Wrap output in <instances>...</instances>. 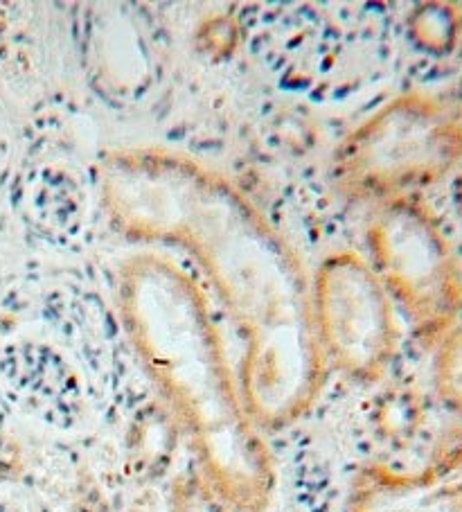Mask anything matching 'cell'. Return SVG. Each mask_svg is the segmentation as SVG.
<instances>
[{"label": "cell", "instance_id": "obj_1", "mask_svg": "<svg viewBox=\"0 0 462 512\" xmlns=\"http://www.w3.org/2000/svg\"><path fill=\"white\" fill-rule=\"evenodd\" d=\"M100 197L118 231L181 246L212 280L244 334L239 388L255 425L307 413L327 377L312 280L262 210L224 174L154 147L106 156Z\"/></svg>", "mask_w": 462, "mask_h": 512}, {"label": "cell", "instance_id": "obj_2", "mask_svg": "<svg viewBox=\"0 0 462 512\" xmlns=\"http://www.w3.org/2000/svg\"><path fill=\"white\" fill-rule=\"evenodd\" d=\"M133 352L197 456L201 481L235 512L269 508L275 470L228 364L210 305L179 264L136 253L118 280Z\"/></svg>", "mask_w": 462, "mask_h": 512}, {"label": "cell", "instance_id": "obj_3", "mask_svg": "<svg viewBox=\"0 0 462 512\" xmlns=\"http://www.w3.org/2000/svg\"><path fill=\"white\" fill-rule=\"evenodd\" d=\"M462 163V111L431 95L395 97L336 147L332 181L352 199L390 201Z\"/></svg>", "mask_w": 462, "mask_h": 512}, {"label": "cell", "instance_id": "obj_4", "mask_svg": "<svg viewBox=\"0 0 462 512\" xmlns=\"http://www.w3.org/2000/svg\"><path fill=\"white\" fill-rule=\"evenodd\" d=\"M368 244L388 296L417 332L442 339L462 312V271L435 217L413 197L384 201L368 226Z\"/></svg>", "mask_w": 462, "mask_h": 512}, {"label": "cell", "instance_id": "obj_5", "mask_svg": "<svg viewBox=\"0 0 462 512\" xmlns=\"http://www.w3.org/2000/svg\"><path fill=\"white\" fill-rule=\"evenodd\" d=\"M312 310L327 366L377 379L393 359L397 325L388 291L354 253L330 255L312 280Z\"/></svg>", "mask_w": 462, "mask_h": 512}, {"label": "cell", "instance_id": "obj_6", "mask_svg": "<svg viewBox=\"0 0 462 512\" xmlns=\"http://www.w3.org/2000/svg\"><path fill=\"white\" fill-rule=\"evenodd\" d=\"M350 512H462V434L449 436L417 472L370 465L354 479Z\"/></svg>", "mask_w": 462, "mask_h": 512}, {"label": "cell", "instance_id": "obj_7", "mask_svg": "<svg viewBox=\"0 0 462 512\" xmlns=\"http://www.w3.org/2000/svg\"><path fill=\"white\" fill-rule=\"evenodd\" d=\"M435 388L440 400L462 418V325H453L440 339L435 357Z\"/></svg>", "mask_w": 462, "mask_h": 512}, {"label": "cell", "instance_id": "obj_8", "mask_svg": "<svg viewBox=\"0 0 462 512\" xmlns=\"http://www.w3.org/2000/svg\"><path fill=\"white\" fill-rule=\"evenodd\" d=\"M415 34L426 50L449 52L460 34V14L451 5H429L417 16Z\"/></svg>", "mask_w": 462, "mask_h": 512}, {"label": "cell", "instance_id": "obj_9", "mask_svg": "<svg viewBox=\"0 0 462 512\" xmlns=\"http://www.w3.org/2000/svg\"><path fill=\"white\" fill-rule=\"evenodd\" d=\"M172 512H235V510H230L226 503L201 481L199 476L197 481L183 483L181 488L176 490Z\"/></svg>", "mask_w": 462, "mask_h": 512}, {"label": "cell", "instance_id": "obj_10", "mask_svg": "<svg viewBox=\"0 0 462 512\" xmlns=\"http://www.w3.org/2000/svg\"><path fill=\"white\" fill-rule=\"evenodd\" d=\"M456 199H458V208H460V213H462V170H460L458 181H456Z\"/></svg>", "mask_w": 462, "mask_h": 512}, {"label": "cell", "instance_id": "obj_11", "mask_svg": "<svg viewBox=\"0 0 462 512\" xmlns=\"http://www.w3.org/2000/svg\"><path fill=\"white\" fill-rule=\"evenodd\" d=\"M458 109L462 111V93H460V104H458Z\"/></svg>", "mask_w": 462, "mask_h": 512}]
</instances>
